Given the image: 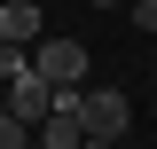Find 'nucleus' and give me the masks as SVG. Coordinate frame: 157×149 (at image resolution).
Segmentation results:
<instances>
[{
    "instance_id": "nucleus-1",
    "label": "nucleus",
    "mask_w": 157,
    "mask_h": 149,
    "mask_svg": "<svg viewBox=\"0 0 157 149\" xmlns=\"http://www.w3.org/2000/svg\"><path fill=\"white\" fill-rule=\"evenodd\" d=\"M32 71L47 78V86H78V78H86V39L39 32V39H32Z\"/></svg>"
},
{
    "instance_id": "nucleus-2",
    "label": "nucleus",
    "mask_w": 157,
    "mask_h": 149,
    "mask_svg": "<svg viewBox=\"0 0 157 149\" xmlns=\"http://www.w3.org/2000/svg\"><path fill=\"white\" fill-rule=\"evenodd\" d=\"M78 126L102 133V141H126V126H134V102L118 86H78Z\"/></svg>"
},
{
    "instance_id": "nucleus-3",
    "label": "nucleus",
    "mask_w": 157,
    "mask_h": 149,
    "mask_svg": "<svg viewBox=\"0 0 157 149\" xmlns=\"http://www.w3.org/2000/svg\"><path fill=\"white\" fill-rule=\"evenodd\" d=\"M47 102H55V86H47L39 71H16V78H0V110L16 118V126H39V118H47Z\"/></svg>"
},
{
    "instance_id": "nucleus-4",
    "label": "nucleus",
    "mask_w": 157,
    "mask_h": 149,
    "mask_svg": "<svg viewBox=\"0 0 157 149\" xmlns=\"http://www.w3.org/2000/svg\"><path fill=\"white\" fill-rule=\"evenodd\" d=\"M39 32H47V16H39V0H8V8H0V39H24V47H32Z\"/></svg>"
},
{
    "instance_id": "nucleus-5",
    "label": "nucleus",
    "mask_w": 157,
    "mask_h": 149,
    "mask_svg": "<svg viewBox=\"0 0 157 149\" xmlns=\"http://www.w3.org/2000/svg\"><path fill=\"white\" fill-rule=\"evenodd\" d=\"M16 71H32V47L24 39H0V78H16Z\"/></svg>"
},
{
    "instance_id": "nucleus-6",
    "label": "nucleus",
    "mask_w": 157,
    "mask_h": 149,
    "mask_svg": "<svg viewBox=\"0 0 157 149\" xmlns=\"http://www.w3.org/2000/svg\"><path fill=\"white\" fill-rule=\"evenodd\" d=\"M0 149H32V126H16L8 110H0Z\"/></svg>"
},
{
    "instance_id": "nucleus-7",
    "label": "nucleus",
    "mask_w": 157,
    "mask_h": 149,
    "mask_svg": "<svg viewBox=\"0 0 157 149\" xmlns=\"http://www.w3.org/2000/svg\"><path fill=\"white\" fill-rule=\"evenodd\" d=\"M134 32H157V0H134Z\"/></svg>"
},
{
    "instance_id": "nucleus-8",
    "label": "nucleus",
    "mask_w": 157,
    "mask_h": 149,
    "mask_svg": "<svg viewBox=\"0 0 157 149\" xmlns=\"http://www.w3.org/2000/svg\"><path fill=\"white\" fill-rule=\"evenodd\" d=\"M78 149H118V141H102V133H86V141H78Z\"/></svg>"
},
{
    "instance_id": "nucleus-9",
    "label": "nucleus",
    "mask_w": 157,
    "mask_h": 149,
    "mask_svg": "<svg viewBox=\"0 0 157 149\" xmlns=\"http://www.w3.org/2000/svg\"><path fill=\"white\" fill-rule=\"evenodd\" d=\"M94 8H126V0H94Z\"/></svg>"
},
{
    "instance_id": "nucleus-10",
    "label": "nucleus",
    "mask_w": 157,
    "mask_h": 149,
    "mask_svg": "<svg viewBox=\"0 0 157 149\" xmlns=\"http://www.w3.org/2000/svg\"><path fill=\"white\" fill-rule=\"evenodd\" d=\"M149 86H157V71H149Z\"/></svg>"
}]
</instances>
